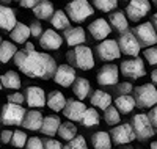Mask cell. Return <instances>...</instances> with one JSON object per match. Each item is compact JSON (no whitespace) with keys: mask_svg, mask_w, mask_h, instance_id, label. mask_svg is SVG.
<instances>
[{"mask_svg":"<svg viewBox=\"0 0 157 149\" xmlns=\"http://www.w3.org/2000/svg\"><path fill=\"white\" fill-rule=\"evenodd\" d=\"M13 60L21 72L32 78L49 80L54 78L57 71L55 58L46 52H38L32 43H27L22 50H17L16 57Z\"/></svg>","mask_w":157,"mask_h":149,"instance_id":"cell-1","label":"cell"},{"mask_svg":"<svg viewBox=\"0 0 157 149\" xmlns=\"http://www.w3.org/2000/svg\"><path fill=\"white\" fill-rule=\"evenodd\" d=\"M66 58L69 63H72L75 67L83 71H90L94 67V55L93 50L86 46H77L72 50L66 53Z\"/></svg>","mask_w":157,"mask_h":149,"instance_id":"cell-2","label":"cell"},{"mask_svg":"<svg viewBox=\"0 0 157 149\" xmlns=\"http://www.w3.org/2000/svg\"><path fill=\"white\" fill-rule=\"evenodd\" d=\"M64 13H66V16L69 17L71 22L80 24L93 14L94 10L91 6V3L86 2V0H74V2H69L64 6Z\"/></svg>","mask_w":157,"mask_h":149,"instance_id":"cell-3","label":"cell"},{"mask_svg":"<svg viewBox=\"0 0 157 149\" xmlns=\"http://www.w3.org/2000/svg\"><path fill=\"white\" fill-rule=\"evenodd\" d=\"M135 104L138 108H154L157 105V88L145 83L135 88Z\"/></svg>","mask_w":157,"mask_h":149,"instance_id":"cell-4","label":"cell"},{"mask_svg":"<svg viewBox=\"0 0 157 149\" xmlns=\"http://www.w3.org/2000/svg\"><path fill=\"white\" fill-rule=\"evenodd\" d=\"M25 108L22 105L14 104H5L0 112V123L5 126H19L24 123L25 118Z\"/></svg>","mask_w":157,"mask_h":149,"instance_id":"cell-5","label":"cell"},{"mask_svg":"<svg viewBox=\"0 0 157 149\" xmlns=\"http://www.w3.org/2000/svg\"><path fill=\"white\" fill-rule=\"evenodd\" d=\"M130 126H132V129H134V133H135L137 140H140V141H146L154 135L152 124H151L148 115H145V113L135 115L132 118V121H130Z\"/></svg>","mask_w":157,"mask_h":149,"instance_id":"cell-6","label":"cell"},{"mask_svg":"<svg viewBox=\"0 0 157 149\" xmlns=\"http://www.w3.org/2000/svg\"><path fill=\"white\" fill-rule=\"evenodd\" d=\"M134 35L141 47H152L157 46V32L152 22H143L134 29Z\"/></svg>","mask_w":157,"mask_h":149,"instance_id":"cell-7","label":"cell"},{"mask_svg":"<svg viewBox=\"0 0 157 149\" xmlns=\"http://www.w3.org/2000/svg\"><path fill=\"white\" fill-rule=\"evenodd\" d=\"M121 69V74L127 78H132V80H137V78H141L143 75L146 74V69H145V61L143 58L137 57V58H130V60H124L120 66Z\"/></svg>","mask_w":157,"mask_h":149,"instance_id":"cell-8","label":"cell"},{"mask_svg":"<svg viewBox=\"0 0 157 149\" xmlns=\"http://www.w3.org/2000/svg\"><path fill=\"white\" fill-rule=\"evenodd\" d=\"M96 53L99 60L102 61H112V60H118L121 55V50H120V46H118V41L115 39H105L98 44L96 47Z\"/></svg>","mask_w":157,"mask_h":149,"instance_id":"cell-9","label":"cell"},{"mask_svg":"<svg viewBox=\"0 0 157 149\" xmlns=\"http://www.w3.org/2000/svg\"><path fill=\"white\" fill-rule=\"evenodd\" d=\"M118 46H120V50L124 55H129V57H134L137 58L138 53H140V43L137 41V38L132 32H124L121 33L120 39H118Z\"/></svg>","mask_w":157,"mask_h":149,"instance_id":"cell-10","label":"cell"},{"mask_svg":"<svg viewBox=\"0 0 157 149\" xmlns=\"http://www.w3.org/2000/svg\"><path fill=\"white\" fill-rule=\"evenodd\" d=\"M149 10H151V3L148 0H132L126 6V17L127 21L138 22L140 19H143L148 14Z\"/></svg>","mask_w":157,"mask_h":149,"instance_id":"cell-11","label":"cell"},{"mask_svg":"<svg viewBox=\"0 0 157 149\" xmlns=\"http://www.w3.org/2000/svg\"><path fill=\"white\" fill-rule=\"evenodd\" d=\"M110 137H112V141L115 144H129V143H132L134 140H137L130 123L115 126L112 129V132H110Z\"/></svg>","mask_w":157,"mask_h":149,"instance_id":"cell-12","label":"cell"},{"mask_svg":"<svg viewBox=\"0 0 157 149\" xmlns=\"http://www.w3.org/2000/svg\"><path fill=\"white\" fill-rule=\"evenodd\" d=\"M75 69L69 64H60L57 66V71H55V75H54V80L55 83L63 86V88H69L71 85H74L75 82Z\"/></svg>","mask_w":157,"mask_h":149,"instance_id":"cell-13","label":"cell"},{"mask_svg":"<svg viewBox=\"0 0 157 149\" xmlns=\"http://www.w3.org/2000/svg\"><path fill=\"white\" fill-rule=\"evenodd\" d=\"M116 64H104L99 72H98V83L102 86H112L118 83V78H120V72H118Z\"/></svg>","mask_w":157,"mask_h":149,"instance_id":"cell-14","label":"cell"},{"mask_svg":"<svg viewBox=\"0 0 157 149\" xmlns=\"http://www.w3.org/2000/svg\"><path fill=\"white\" fill-rule=\"evenodd\" d=\"M63 44V36L58 35L54 29L44 30L41 38H39V46L44 50H58Z\"/></svg>","mask_w":157,"mask_h":149,"instance_id":"cell-15","label":"cell"},{"mask_svg":"<svg viewBox=\"0 0 157 149\" xmlns=\"http://www.w3.org/2000/svg\"><path fill=\"white\" fill-rule=\"evenodd\" d=\"M86 105L82 101H77V99H68L66 105H64V110L63 115L66 116L69 121H82L83 113L86 112Z\"/></svg>","mask_w":157,"mask_h":149,"instance_id":"cell-16","label":"cell"},{"mask_svg":"<svg viewBox=\"0 0 157 149\" xmlns=\"http://www.w3.org/2000/svg\"><path fill=\"white\" fill-rule=\"evenodd\" d=\"M88 30H90L91 35H93V38L96 39V41L102 43V41H105L107 36L110 35L112 27H110V24L104 17H98V19H94L93 22L88 25Z\"/></svg>","mask_w":157,"mask_h":149,"instance_id":"cell-17","label":"cell"},{"mask_svg":"<svg viewBox=\"0 0 157 149\" xmlns=\"http://www.w3.org/2000/svg\"><path fill=\"white\" fill-rule=\"evenodd\" d=\"M25 101H27L29 107H44L46 102H47V96L43 88L39 86H29L27 90H25Z\"/></svg>","mask_w":157,"mask_h":149,"instance_id":"cell-18","label":"cell"},{"mask_svg":"<svg viewBox=\"0 0 157 149\" xmlns=\"http://www.w3.org/2000/svg\"><path fill=\"white\" fill-rule=\"evenodd\" d=\"M64 41L69 47H77V46H83L86 41V36H85V30L82 27H69L68 30H64Z\"/></svg>","mask_w":157,"mask_h":149,"instance_id":"cell-19","label":"cell"},{"mask_svg":"<svg viewBox=\"0 0 157 149\" xmlns=\"http://www.w3.org/2000/svg\"><path fill=\"white\" fill-rule=\"evenodd\" d=\"M17 19H16V13L13 11L10 6L0 5V29L11 32L16 27Z\"/></svg>","mask_w":157,"mask_h":149,"instance_id":"cell-20","label":"cell"},{"mask_svg":"<svg viewBox=\"0 0 157 149\" xmlns=\"http://www.w3.org/2000/svg\"><path fill=\"white\" fill-rule=\"evenodd\" d=\"M66 97H64V94L58 90H54L47 94V102L46 105L50 108L52 112H63L64 110V105H66Z\"/></svg>","mask_w":157,"mask_h":149,"instance_id":"cell-21","label":"cell"},{"mask_svg":"<svg viewBox=\"0 0 157 149\" xmlns=\"http://www.w3.org/2000/svg\"><path fill=\"white\" fill-rule=\"evenodd\" d=\"M43 121H44V118L38 110H29L27 113H25L22 126L27 130H41Z\"/></svg>","mask_w":157,"mask_h":149,"instance_id":"cell-22","label":"cell"},{"mask_svg":"<svg viewBox=\"0 0 157 149\" xmlns=\"http://www.w3.org/2000/svg\"><path fill=\"white\" fill-rule=\"evenodd\" d=\"M10 36H11V39H13L16 44H27V43H29L27 39H29L32 35H30L29 25H25V24H22V22H17L14 29L10 32Z\"/></svg>","mask_w":157,"mask_h":149,"instance_id":"cell-23","label":"cell"},{"mask_svg":"<svg viewBox=\"0 0 157 149\" xmlns=\"http://www.w3.org/2000/svg\"><path fill=\"white\" fill-rule=\"evenodd\" d=\"M72 91H74V94H75L77 101H82V102H83V99L88 97V94H90V91H91L90 80L85 78V77H77L75 82H74V85H72Z\"/></svg>","mask_w":157,"mask_h":149,"instance_id":"cell-24","label":"cell"},{"mask_svg":"<svg viewBox=\"0 0 157 149\" xmlns=\"http://www.w3.org/2000/svg\"><path fill=\"white\" fill-rule=\"evenodd\" d=\"M90 101H91V105L101 108V110H107V108L112 105V96L109 93L102 91V90H96L93 94H91Z\"/></svg>","mask_w":157,"mask_h":149,"instance_id":"cell-25","label":"cell"},{"mask_svg":"<svg viewBox=\"0 0 157 149\" xmlns=\"http://www.w3.org/2000/svg\"><path fill=\"white\" fill-rule=\"evenodd\" d=\"M61 126V119L58 116H44V121H43V126H41V132L44 135H49V137H54V135L58 133V129Z\"/></svg>","mask_w":157,"mask_h":149,"instance_id":"cell-26","label":"cell"},{"mask_svg":"<svg viewBox=\"0 0 157 149\" xmlns=\"http://www.w3.org/2000/svg\"><path fill=\"white\" fill-rule=\"evenodd\" d=\"M91 144L94 149H110L112 147V137L110 133L99 130L91 135Z\"/></svg>","mask_w":157,"mask_h":149,"instance_id":"cell-27","label":"cell"},{"mask_svg":"<svg viewBox=\"0 0 157 149\" xmlns=\"http://www.w3.org/2000/svg\"><path fill=\"white\" fill-rule=\"evenodd\" d=\"M135 97H132L129 94V96H120L115 99V108L118 112H120V115H129L130 112L135 108Z\"/></svg>","mask_w":157,"mask_h":149,"instance_id":"cell-28","label":"cell"},{"mask_svg":"<svg viewBox=\"0 0 157 149\" xmlns=\"http://www.w3.org/2000/svg\"><path fill=\"white\" fill-rule=\"evenodd\" d=\"M109 22L112 24V27L116 30V32H120V33H124L127 32V27H129V21L126 17V13L123 11H116V13H112L110 14V19Z\"/></svg>","mask_w":157,"mask_h":149,"instance_id":"cell-29","label":"cell"},{"mask_svg":"<svg viewBox=\"0 0 157 149\" xmlns=\"http://www.w3.org/2000/svg\"><path fill=\"white\" fill-rule=\"evenodd\" d=\"M0 82H2L3 88L8 90H19L21 88V77L14 71H6L0 75Z\"/></svg>","mask_w":157,"mask_h":149,"instance_id":"cell-30","label":"cell"},{"mask_svg":"<svg viewBox=\"0 0 157 149\" xmlns=\"http://www.w3.org/2000/svg\"><path fill=\"white\" fill-rule=\"evenodd\" d=\"M54 5L47 0H43V2H38V5L33 8V14L38 17V19H50L54 16Z\"/></svg>","mask_w":157,"mask_h":149,"instance_id":"cell-31","label":"cell"},{"mask_svg":"<svg viewBox=\"0 0 157 149\" xmlns=\"http://www.w3.org/2000/svg\"><path fill=\"white\" fill-rule=\"evenodd\" d=\"M50 24L57 30H68L69 25H71V21H69V17L66 16V13H64V11L57 10L54 13V16L50 17Z\"/></svg>","mask_w":157,"mask_h":149,"instance_id":"cell-32","label":"cell"},{"mask_svg":"<svg viewBox=\"0 0 157 149\" xmlns=\"http://www.w3.org/2000/svg\"><path fill=\"white\" fill-rule=\"evenodd\" d=\"M17 53V47L14 43L10 41H3L0 44V63H8L10 60H13Z\"/></svg>","mask_w":157,"mask_h":149,"instance_id":"cell-33","label":"cell"},{"mask_svg":"<svg viewBox=\"0 0 157 149\" xmlns=\"http://www.w3.org/2000/svg\"><path fill=\"white\" fill-rule=\"evenodd\" d=\"M58 135H60V138L66 140L69 143V141H72L77 137V129H75V126L72 123H69V121L68 123H61V126L58 129Z\"/></svg>","mask_w":157,"mask_h":149,"instance_id":"cell-34","label":"cell"},{"mask_svg":"<svg viewBox=\"0 0 157 149\" xmlns=\"http://www.w3.org/2000/svg\"><path fill=\"white\" fill-rule=\"evenodd\" d=\"M99 121H101V116H99L98 110H94V108H86V112L83 113L80 123L85 127H93V126L99 124Z\"/></svg>","mask_w":157,"mask_h":149,"instance_id":"cell-35","label":"cell"},{"mask_svg":"<svg viewBox=\"0 0 157 149\" xmlns=\"http://www.w3.org/2000/svg\"><path fill=\"white\" fill-rule=\"evenodd\" d=\"M104 119L109 126H115V124H120L121 123V115L120 112L115 108V105H110L105 112H104Z\"/></svg>","mask_w":157,"mask_h":149,"instance_id":"cell-36","label":"cell"},{"mask_svg":"<svg viewBox=\"0 0 157 149\" xmlns=\"http://www.w3.org/2000/svg\"><path fill=\"white\" fill-rule=\"evenodd\" d=\"M29 138H27V133L22 132V130H14L13 132V138H11V144L14 147H25V144H27Z\"/></svg>","mask_w":157,"mask_h":149,"instance_id":"cell-37","label":"cell"},{"mask_svg":"<svg viewBox=\"0 0 157 149\" xmlns=\"http://www.w3.org/2000/svg\"><path fill=\"white\" fill-rule=\"evenodd\" d=\"M93 5L102 13H110L112 10L118 6V2L116 0H94Z\"/></svg>","mask_w":157,"mask_h":149,"instance_id":"cell-38","label":"cell"},{"mask_svg":"<svg viewBox=\"0 0 157 149\" xmlns=\"http://www.w3.org/2000/svg\"><path fill=\"white\" fill-rule=\"evenodd\" d=\"M63 149H88V144L82 135H77L72 141H69L66 146H63Z\"/></svg>","mask_w":157,"mask_h":149,"instance_id":"cell-39","label":"cell"},{"mask_svg":"<svg viewBox=\"0 0 157 149\" xmlns=\"http://www.w3.org/2000/svg\"><path fill=\"white\" fill-rule=\"evenodd\" d=\"M145 60L149 63V64H152V66H157V46H152V47H148V49H145Z\"/></svg>","mask_w":157,"mask_h":149,"instance_id":"cell-40","label":"cell"},{"mask_svg":"<svg viewBox=\"0 0 157 149\" xmlns=\"http://www.w3.org/2000/svg\"><path fill=\"white\" fill-rule=\"evenodd\" d=\"M29 29H30V35H32V36H35V38H41V35H43V25H41V22L32 21L30 25H29Z\"/></svg>","mask_w":157,"mask_h":149,"instance_id":"cell-41","label":"cell"},{"mask_svg":"<svg viewBox=\"0 0 157 149\" xmlns=\"http://www.w3.org/2000/svg\"><path fill=\"white\" fill-rule=\"evenodd\" d=\"M25 149H44V143L41 138L32 137V138H29L27 144H25Z\"/></svg>","mask_w":157,"mask_h":149,"instance_id":"cell-42","label":"cell"},{"mask_svg":"<svg viewBox=\"0 0 157 149\" xmlns=\"http://www.w3.org/2000/svg\"><path fill=\"white\" fill-rule=\"evenodd\" d=\"M8 99V104H14V105H22V102L25 101V96L21 93H13L10 96H6Z\"/></svg>","mask_w":157,"mask_h":149,"instance_id":"cell-43","label":"cell"},{"mask_svg":"<svg viewBox=\"0 0 157 149\" xmlns=\"http://www.w3.org/2000/svg\"><path fill=\"white\" fill-rule=\"evenodd\" d=\"M118 93H120V96H129L132 93V83H129V82L120 83L118 85Z\"/></svg>","mask_w":157,"mask_h":149,"instance_id":"cell-44","label":"cell"},{"mask_svg":"<svg viewBox=\"0 0 157 149\" xmlns=\"http://www.w3.org/2000/svg\"><path fill=\"white\" fill-rule=\"evenodd\" d=\"M44 149H63V146H61V143H60V141L49 138V140H46V141H44Z\"/></svg>","mask_w":157,"mask_h":149,"instance_id":"cell-45","label":"cell"},{"mask_svg":"<svg viewBox=\"0 0 157 149\" xmlns=\"http://www.w3.org/2000/svg\"><path fill=\"white\" fill-rule=\"evenodd\" d=\"M148 118H149L151 124H152V129H154V130H157V105H155V107L152 108V110L149 112Z\"/></svg>","mask_w":157,"mask_h":149,"instance_id":"cell-46","label":"cell"},{"mask_svg":"<svg viewBox=\"0 0 157 149\" xmlns=\"http://www.w3.org/2000/svg\"><path fill=\"white\" fill-rule=\"evenodd\" d=\"M11 138H13V132L11 130H3L0 133V140L2 143H11Z\"/></svg>","mask_w":157,"mask_h":149,"instance_id":"cell-47","label":"cell"},{"mask_svg":"<svg viewBox=\"0 0 157 149\" xmlns=\"http://www.w3.org/2000/svg\"><path fill=\"white\" fill-rule=\"evenodd\" d=\"M19 5L24 6V8H32V10H33V8L38 5V2H36V0H21Z\"/></svg>","mask_w":157,"mask_h":149,"instance_id":"cell-48","label":"cell"},{"mask_svg":"<svg viewBox=\"0 0 157 149\" xmlns=\"http://www.w3.org/2000/svg\"><path fill=\"white\" fill-rule=\"evenodd\" d=\"M151 80H152V85L155 86V85H157V69H154V71L151 72Z\"/></svg>","mask_w":157,"mask_h":149,"instance_id":"cell-49","label":"cell"},{"mask_svg":"<svg viewBox=\"0 0 157 149\" xmlns=\"http://www.w3.org/2000/svg\"><path fill=\"white\" fill-rule=\"evenodd\" d=\"M151 22H152V25H154V29H155V32H157V13H155V14L152 16Z\"/></svg>","mask_w":157,"mask_h":149,"instance_id":"cell-50","label":"cell"},{"mask_svg":"<svg viewBox=\"0 0 157 149\" xmlns=\"http://www.w3.org/2000/svg\"><path fill=\"white\" fill-rule=\"evenodd\" d=\"M151 149H157V141H152L151 143Z\"/></svg>","mask_w":157,"mask_h":149,"instance_id":"cell-51","label":"cell"},{"mask_svg":"<svg viewBox=\"0 0 157 149\" xmlns=\"http://www.w3.org/2000/svg\"><path fill=\"white\" fill-rule=\"evenodd\" d=\"M2 43H3V41H2V36H0V44H2Z\"/></svg>","mask_w":157,"mask_h":149,"instance_id":"cell-52","label":"cell"},{"mask_svg":"<svg viewBox=\"0 0 157 149\" xmlns=\"http://www.w3.org/2000/svg\"><path fill=\"white\" fill-rule=\"evenodd\" d=\"M2 88H3V86H2V82H0V90H2Z\"/></svg>","mask_w":157,"mask_h":149,"instance_id":"cell-53","label":"cell"},{"mask_svg":"<svg viewBox=\"0 0 157 149\" xmlns=\"http://www.w3.org/2000/svg\"><path fill=\"white\" fill-rule=\"evenodd\" d=\"M152 3H154V5H157V0H155V2H152Z\"/></svg>","mask_w":157,"mask_h":149,"instance_id":"cell-54","label":"cell"}]
</instances>
